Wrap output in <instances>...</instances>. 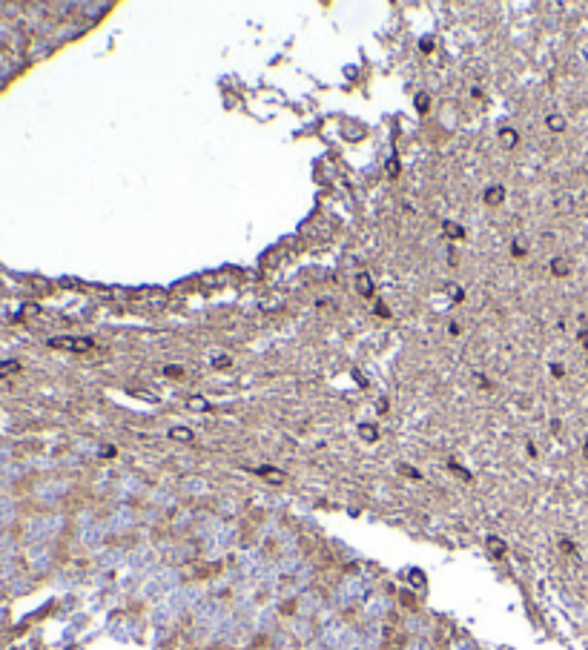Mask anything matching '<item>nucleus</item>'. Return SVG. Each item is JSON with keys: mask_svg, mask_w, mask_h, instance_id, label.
<instances>
[{"mask_svg": "<svg viewBox=\"0 0 588 650\" xmlns=\"http://www.w3.org/2000/svg\"><path fill=\"white\" fill-rule=\"evenodd\" d=\"M545 124H548V129H551V132H563V129H565V118L554 112V115H548V121H545Z\"/></svg>", "mask_w": 588, "mask_h": 650, "instance_id": "39448f33", "label": "nucleus"}, {"mask_svg": "<svg viewBox=\"0 0 588 650\" xmlns=\"http://www.w3.org/2000/svg\"><path fill=\"white\" fill-rule=\"evenodd\" d=\"M258 473H261V476H267V479H276V481H281V479H284V476H281L278 470H270V467H261V470H258Z\"/></svg>", "mask_w": 588, "mask_h": 650, "instance_id": "0eeeda50", "label": "nucleus"}, {"mask_svg": "<svg viewBox=\"0 0 588 650\" xmlns=\"http://www.w3.org/2000/svg\"><path fill=\"white\" fill-rule=\"evenodd\" d=\"M212 367H230V358H224V355H218V358H215V361H212Z\"/></svg>", "mask_w": 588, "mask_h": 650, "instance_id": "9b49d317", "label": "nucleus"}, {"mask_svg": "<svg viewBox=\"0 0 588 650\" xmlns=\"http://www.w3.org/2000/svg\"><path fill=\"white\" fill-rule=\"evenodd\" d=\"M551 373H554V376H557V378H563V373H565V370H563V367H560V364H554V367H551Z\"/></svg>", "mask_w": 588, "mask_h": 650, "instance_id": "ddd939ff", "label": "nucleus"}, {"mask_svg": "<svg viewBox=\"0 0 588 650\" xmlns=\"http://www.w3.org/2000/svg\"><path fill=\"white\" fill-rule=\"evenodd\" d=\"M356 289L362 292V295H373V278L370 275H356Z\"/></svg>", "mask_w": 588, "mask_h": 650, "instance_id": "7ed1b4c3", "label": "nucleus"}, {"mask_svg": "<svg viewBox=\"0 0 588 650\" xmlns=\"http://www.w3.org/2000/svg\"><path fill=\"white\" fill-rule=\"evenodd\" d=\"M505 198V189L502 186H488L485 189V204H499Z\"/></svg>", "mask_w": 588, "mask_h": 650, "instance_id": "20e7f679", "label": "nucleus"}, {"mask_svg": "<svg viewBox=\"0 0 588 650\" xmlns=\"http://www.w3.org/2000/svg\"><path fill=\"white\" fill-rule=\"evenodd\" d=\"M551 272L557 275V278H565V275L571 272V263H568V258H554V261H551Z\"/></svg>", "mask_w": 588, "mask_h": 650, "instance_id": "f03ea898", "label": "nucleus"}, {"mask_svg": "<svg viewBox=\"0 0 588 650\" xmlns=\"http://www.w3.org/2000/svg\"><path fill=\"white\" fill-rule=\"evenodd\" d=\"M502 135H505V143H508V146H514V143H517V135H514V132H511V129H505V132H502Z\"/></svg>", "mask_w": 588, "mask_h": 650, "instance_id": "9d476101", "label": "nucleus"}, {"mask_svg": "<svg viewBox=\"0 0 588 650\" xmlns=\"http://www.w3.org/2000/svg\"><path fill=\"white\" fill-rule=\"evenodd\" d=\"M445 232H448L450 238H462V235H465V229H462L459 224H450V221L445 224Z\"/></svg>", "mask_w": 588, "mask_h": 650, "instance_id": "423d86ee", "label": "nucleus"}, {"mask_svg": "<svg viewBox=\"0 0 588 650\" xmlns=\"http://www.w3.org/2000/svg\"><path fill=\"white\" fill-rule=\"evenodd\" d=\"M580 338H583V347H586V350H588V332H583Z\"/></svg>", "mask_w": 588, "mask_h": 650, "instance_id": "2eb2a0df", "label": "nucleus"}, {"mask_svg": "<svg viewBox=\"0 0 588 650\" xmlns=\"http://www.w3.org/2000/svg\"><path fill=\"white\" fill-rule=\"evenodd\" d=\"M49 347H55V350H72V353H86V350L95 347V341L92 338H52Z\"/></svg>", "mask_w": 588, "mask_h": 650, "instance_id": "f257e3e1", "label": "nucleus"}, {"mask_svg": "<svg viewBox=\"0 0 588 650\" xmlns=\"http://www.w3.org/2000/svg\"><path fill=\"white\" fill-rule=\"evenodd\" d=\"M416 109H419V112H427V95H419V98H416Z\"/></svg>", "mask_w": 588, "mask_h": 650, "instance_id": "1a4fd4ad", "label": "nucleus"}, {"mask_svg": "<svg viewBox=\"0 0 588 650\" xmlns=\"http://www.w3.org/2000/svg\"><path fill=\"white\" fill-rule=\"evenodd\" d=\"M586 458H588V441H586Z\"/></svg>", "mask_w": 588, "mask_h": 650, "instance_id": "dca6fc26", "label": "nucleus"}, {"mask_svg": "<svg viewBox=\"0 0 588 650\" xmlns=\"http://www.w3.org/2000/svg\"><path fill=\"white\" fill-rule=\"evenodd\" d=\"M170 435H173V438H184V441H190V438H193V433H190V430H178V427H175V430H170Z\"/></svg>", "mask_w": 588, "mask_h": 650, "instance_id": "6e6552de", "label": "nucleus"}, {"mask_svg": "<svg viewBox=\"0 0 588 650\" xmlns=\"http://www.w3.org/2000/svg\"><path fill=\"white\" fill-rule=\"evenodd\" d=\"M376 312H379V315H391V312H388V307H385V304H376Z\"/></svg>", "mask_w": 588, "mask_h": 650, "instance_id": "4468645a", "label": "nucleus"}, {"mask_svg": "<svg viewBox=\"0 0 588 650\" xmlns=\"http://www.w3.org/2000/svg\"><path fill=\"white\" fill-rule=\"evenodd\" d=\"M190 404H193L196 410H207V407H209L207 401H201V398H193V401H190Z\"/></svg>", "mask_w": 588, "mask_h": 650, "instance_id": "f8f14e48", "label": "nucleus"}]
</instances>
